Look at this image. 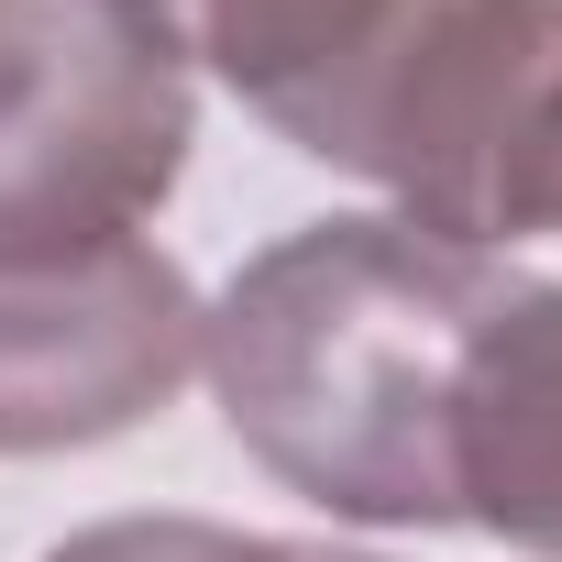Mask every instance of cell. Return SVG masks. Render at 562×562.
Listing matches in <instances>:
<instances>
[{
	"instance_id": "1",
	"label": "cell",
	"mask_w": 562,
	"mask_h": 562,
	"mask_svg": "<svg viewBox=\"0 0 562 562\" xmlns=\"http://www.w3.org/2000/svg\"><path fill=\"white\" fill-rule=\"evenodd\" d=\"M518 265L430 243L386 210L299 221L199 310L221 430L342 529H463L452 386Z\"/></svg>"
},
{
	"instance_id": "2",
	"label": "cell",
	"mask_w": 562,
	"mask_h": 562,
	"mask_svg": "<svg viewBox=\"0 0 562 562\" xmlns=\"http://www.w3.org/2000/svg\"><path fill=\"white\" fill-rule=\"evenodd\" d=\"M342 166L386 221L518 254L562 232V0H397L342 89L288 133Z\"/></svg>"
},
{
	"instance_id": "3",
	"label": "cell",
	"mask_w": 562,
	"mask_h": 562,
	"mask_svg": "<svg viewBox=\"0 0 562 562\" xmlns=\"http://www.w3.org/2000/svg\"><path fill=\"white\" fill-rule=\"evenodd\" d=\"M188 144V56L133 0H0V265L133 243Z\"/></svg>"
},
{
	"instance_id": "4",
	"label": "cell",
	"mask_w": 562,
	"mask_h": 562,
	"mask_svg": "<svg viewBox=\"0 0 562 562\" xmlns=\"http://www.w3.org/2000/svg\"><path fill=\"white\" fill-rule=\"evenodd\" d=\"M199 288L166 243H89L0 265V463L144 430L199 375Z\"/></svg>"
},
{
	"instance_id": "5",
	"label": "cell",
	"mask_w": 562,
	"mask_h": 562,
	"mask_svg": "<svg viewBox=\"0 0 562 562\" xmlns=\"http://www.w3.org/2000/svg\"><path fill=\"white\" fill-rule=\"evenodd\" d=\"M452 507L463 529L562 562V288L518 276L485 310L452 386Z\"/></svg>"
},
{
	"instance_id": "6",
	"label": "cell",
	"mask_w": 562,
	"mask_h": 562,
	"mask_svg": "<svg viewBox=\"0 0 562 562\" xmlns=\"http://www.w3.org/2000/svg\"><path fill=\"white\" fill-rule=\"evenodd\" d=\"M133 12L188 67H210L232 100H254L276 133H299L342 89V67L375 45V23L397 0H133Z\"/></svg>"
},
{
	"instance_id": "7",
	"label": "cell",
	"mask_w": 562,
	"mask_h": 562,
	"mask_svg": "<svg viewBox=\"0 0 562 562\" xmlns=\"http://www.w3.org/2000/svg\"><path fill=\"white\" fill-rule=\"evenodd\" d=\"M45 562H375V551L276 540V529H221V518H100V529H67Z\"/></svg>"
}]
</instances>
